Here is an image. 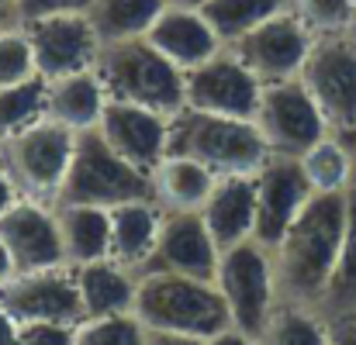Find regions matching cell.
<instances>
[{"label": "cell", "mask_w": 356, "mask_h": 345, "mask_svg": "<svg viewBox=\"0 0 356 345\" xmlns=\"http://www.w3.org/2000/svg\"><path fill=\"white\" fill-rule=\"evenodd\" d=\"M0 345H21V325L0 304Z\"/></svg>", "instance_id": "cell-39"}, {"label": "cell", "mask_w": 356, "mask_h": 345, "mask_svg": "<svg viewBox=\"0 0 356 345\" xmlns=\"http://www.w3.org/2000/svg\"><path fill=\"white\" fill-rule=\"evenodd\" d=\"M343 142H346V149H350V159H353V173H356V131H350V135H339Z\"/></svg>", "instance_id": "cell-43"}, {"label": "cell", "mask_w": 356, "mask_h": 345, "mask_svg": "<svg viewBox=\"0 0 356 345\" xmlns=\"http://www.w3.org/2000/svg\"><path fill=\"white\" fill-rule=\"evenodd\" d=\"M76 287L87 318H111V314H131L135 294H138V273L121 266L115 259H101L90 266H76Z\"/></svg>", "instance_id": "cell-21"}, {"label": "cell", "mask_w": 356, "mask_h": 345, "mask_svg": "<svg viewBox=\"0 0 356 345\" xmlns=\"http://www.w3.org/2000/svg\"><path fill=\"white\" fill-rule=\"evenodd\" d=\"M346 201H350V208H346L343 249H339L336 276H332V287L325 294L322 314H356V183L350 187Z\"/></svg>", "instance_id": "cell-29"}, {"label": "cell", "mask_w": 356, "mask_h": 345, "mask_svg": "<svg viewBox=\"0 0 356 345\" xmlns=\"http://www.w3.org/2000/svg\"><path fill=\"white\" fill-rule=\"evenodd\" d=\"M312 31L305 21L287 7L263 21L259 28L245 31L229 49L238 56V62L259 80V83H280V80H298L301 66L312 49Z\"/></svg>", "instance_id": "cell-11"}, {"label": "cell", "mask_w": 356, "mask_h": 345, "mask_svg": "<svg viewBox=\"0 0 356 345\" xmlns=\"http://www.w3.org/2000/svg\"><path fill=\"white\" fill-rule=\"evenodd\" d=\"M149 180H152V201L163 214L201 211L208 194L218 183L211 169H204L187 155H163V162L149 173Z\"/></svg>", "instance_id": "cell-22"}, {"label": "cell", "mask_w": 356, "mask_h": 345, "mask_svg": "<svg viewBox=\"0 0 356 345\" xmlns=\"http://www.w3.org/2000/svg\"><path fill=\"white\" fill-rule=\"evenodd\" d=\"M208 345H259L252 335H245V332H238V328H225V332H218L215 339H208Z\"/></svg>", "instance_id": "cell-40"}, {"label": "cell", "mask_w": 356, "mask_h": 345, "mask_svg": "<svg viewBox=\"0 0 356 345\" xmlns=\"http://www.w3.org/2000/svg\"><path fill=\"white\" fill-rule=\"evenodd\" d=\"M97 131L104 135V142L118 152L121 159H128L142 173H152L163 162V155H166L170 117L156 115L149 108H138V104L108 101Z\"/></svg>", "instance_id": "cell-17"}, {"label": "cell", "mask_w": 356, "mask_h": 345, "mask_svg": "<svg viewBox=\"0 0 356 345\" xmlns=\"http://www.w3.org/2000/svg\"><path fill=\"white\" fill-rule=\"evenodd\" d=\"M346 194H312V201L294 218V225L270 249L280 301H294L322 311L343 249L346 208H350Z\"/></svg>", "instance_id": "cell-1"}, {"label": "cell", "mask_w": 356, "mask_h": 345, "mask_svg": "<svg viewBox=\"0 0 356 345\" xmlns=\"http://www.w3.org/2000/svg\"><path fill=\"white\" fill-rule=\"evenodd\" d=\"M218 255L222 252L204 218L197 211H177V214H163L156 249L142 273H177V276H194V280H215Z\"/></svg>", "instance_id": "cell-15"}, {"label": "cell", "mask_w": 356, "mask_h": 345, "mask_svg": "<svg viewBox=\"0 0 356 345\" xmlns=\"http://www.w3.org/2000/svg\"><path fill=\"white\" fill-rule=\"evenodd\" d=\"M87 7L90 0H17L21 24L35 17H49V14H87Z\"/></svg>", "instance_id": "cell-34"}, {"label": "cell", "mask_w": 356, "mask_h": 345, "mask_svg": "<svg viewBox=\"0 0 356 345\" xmlns=\"http://www.w3.org/2000/svg\"><path fill=\"white\" fill-rule=\"evenodd\" d=\"M291 10L305 21V28L312 35L350 31L356 21L353 0H291Z\"/></svg>", "instance_id": "cell-32"}, {"label": "cell", "mask_w": 356, "mask_h": 345, "mask_svg": "<svg viewBox=\"0 0 356 345\" xmlns=\"http://www.w3.org/2000/svg\"><path fill=\"white\" fill-rule=\"evenodd\" d=\"M149 332H173L194 339H215L232 328L229 308L215 280H194L177 273H138V294L131 311Z\"/></svg>", "instance_id": "cell-2"}, {"label": "cell", "mask_w": 356, "mask_h": 345, "mask_svg": "<svg viewBox=\"0 0 356 345\" xmlns=\"http://www.w3.org/2000/svg\"><path fill=\"white\" fill-rule=\"evenodd\" d=\"M145 325L135 314L87 318L76 325V345H145Z\"/></svg>", "instance_id": "cell-31"}, {"label": "cell", "mask_w": 356, "mask_h": 345, "mask_svg": "<svg viewBox=\"0 0 356 345\" xmlns=\"http://www.w3.org/2000/svg\"><path fill=\"white\" fill-rule=\"evenodd\" d=\"M350 35H353V38H356V21H353V28H350Z\"/></svg>", "instance_id": "cell-45"}, {"label": "cell", "mask_w": 356, "mask_h": 345, "mask_svg": "<svg viewBox=\"0 0 356 345\" xmlns=\"http://www.w3.org/2000/svg\"><path fill=\"white\" fill-rule=\"evenodd\" d=\"M170 3H180V7H201V3H208V0H170Z\"/></svg>", "instance_id": "cell-44"}, {"label": "cell", "mask_w": 356, "mask_h": 345, "mask_svg": "<svg viewBox=\"0 0 356 345\" xmlns=\"http://www.w3.org/2000/svg\"><path fill=\"white\" fill-rule=\"evenodd\" d=\"M94 73L101 76L108 101L138 104L166 117L184 108V69L173 66L145 35L101 45Z\"/></svg>", "instance_id": "cell-3"}, {"label": "cell", "mask_w": 356, "mask_h": 345, "mask_svg": "<svg viewBox=\"0 0 356 345\" xmlns=\"http://www.w3.org/2000/svg\"><path fill=\"white\" fill-rule=\"evenodd\" d=\"M149 332V328H145ZM145 345H208V339H194V335H173V332H149Z\"/></svg>", "instance_id": "cell-37"}, {"label": "cell", "mask_w": 356, "mask_h": 345, "mask_svg": "<svg viewBox=\"0 0 356 345\" xmlns=\"http://www.w3.org/2000/svg\"><path fill=\"white\" fill-rule=\"evenodd\" d=\"M215 287L225 297L232 328L259 339L266 318L273 314L280 294H277V273H273V252L259 245L256 238L238 242L218 255Z\"/></svg>", "instance_id": "cell-7"}, {"label": "cell", "mask_w": 356, "mask_h": 345, "mask_svg": "<svg viewBox=\"0 0 356 345\" xmlns=\"http://www.w3.org/2000/svg\"><path fill=\"white\" fill-rule=\"evenodd\" d=\"M353 3H356V0H353Z\"/></svg>", "instance_id": "cell-46"}, {"label": "cell", "mask_w": 356, "mask_h": 345, "mask_svg": "<svg viewBox=\"0 0 356 345\" xmlns=\"http://www.w3.org/2000/svg\"><path fill=\"white\" fill-rule=\"evenodd\" d=\"M298 162H301V173H305L312 194H346L356 183L350 149L339 135H325Z\"/></svg>", "instance_id": "cell-27"}, {"label": "cell", "mask_w": 356, "mask_h": 345, "mask_svg": "<svg viewBox=\"0 0 356 345\" xmlns=\"http://www.w3.org/2000/svg\"><path fill=\"white\" fill-rule=\"evenodd\" d=\"M145 38L184 73L225 49L222 38L211 31V24L204 21V14L197 7H180V3H170V0L159 10V17L152 21V28L145 31Z\"/></svg>", "instance_id": "cell-18"}, {"label": "cell", "mask_w": 356, "mask_h": 345, "mask_svg": "<svg viewBox=\"0 0 356 345\" xmlns=\"http://www.w3.org/2000/svg\"><path fill=\"white\" fill-rule=\"evenodd\" d=\"M10 276H14V262H10V252H7V245L0 242V287H3Z\"/></svg>", "instance_id": "cell-42"}, {"label": "cell", "mask_w": 356, "mask_h": 345, "mask_svg": "<svg viewBox=\"0 0 356 345\" xmlns=\"http://www.w3.org/2000/svg\"><path fill=\"white\" fill-rule=\"evenodd\" d=\"M298 80L318 104L332 135L356 131V38L350 31L315 35Z\"/></svg>", "instance_id": "cell-8"}, {"label": "cell", "mask_w": 356, "mask_h": 345, "mask_svg": "<svg viewBox=\"0 0 356 345\" xmlns=\"http://www.w3.org/2000/svg\"><path fill=\"white\" fill-rule=\"evenodd\" d=\"M329 345H356V314H325Z\"/></svg>", "instance_id": "cell-36"}, {"label": "cell", "mask_w": 356, "mask_h": 345, "mask_svg": "<svg viewBox=\"0 0 356 345\" xmlns=\"http://www.w3.org/2000/svg\"><path fill=\"white\" fill-rule=\"evenodd\" d=\"M263 83L238 62V56L225 45L201 66L184 73V108L222 117L252 121Z\"/></svg>", "instance_id": "cell-13"}, {"label": "cell", "mask_w": 356, "mask_h": 345, "mask_svg": "<svg viewBox=\"0 0 356 345\" xmlns=\"http://www.w3.org/2000/svg\"><path fill=\"white\" fill-rule=\"evenodd\" d=\"M104 108H108V90L94 69L49 80L45 87V117L76 135L97 128Z\"/></svg>", "instance_id": "cell-20"}, {"label": "cell", "mask_w": 356, "mask_h": 345, "mask_svg": "<svg viewBox=\"0 0 356 345\" xmlns=\"http://www.w3.org/2000/svg\"><path fill=\"white\" fill-rule=\"evenodd\" d=\"M163 7H166V0H90L87 17H90L101 45H108V42L145 35Z\"/></svg>", "instance_id": "cell-25"}, {"label": "cell", "mask_w": 356, "mask_h": 345, "mask_svg": "<svg viewBox=\"0 0 356 345\" xmlns=\"http://www.w3.org/2000/svg\"><path fill=\"white\" fill-rule=\"evenodd\" d=\"M128 201H152L149 173L135 169L128 159L104 142L97 128L80 131L70 159V173L63 180L56 204H90V208H118Z\"/></svg>", "instance_id": "cell-5"}, {"label": "cell", "mask_w": 356, "mask_h": 345, "mask_svg": "<svg viewBox=\"0 0 356 345\" xmlns=\"http://www.w3.org/2000/svg\"><path fill=\"white\" fill-rule=\"evenodd\" d=\"M0 304L17 325H80L83 321L73 266L14 273L0 287Z\"/></svg>", "instance_id": "cell-10"}, {"label": "cell", "mask_w": 356, "mask_h": 345, "mask_svg": "<svg viewBox=\"0 0 356 345\" xmlns=\"http://www.w3.org/2000/svg\"><path fill=\"white\" fill-rule=\"evenodd\" d=\"M312 201V187L301 173V162L291 155H266V162L256 169V228L252 238L266 249H273L284 231L294 225V218Z\"/></svg>", "instance_id": "cell-14"}, {"label": "cell", "mask_w": 356, "mask_h": 345, "mask_svg": "<svg viewBox=\"0 0 356 345\" xmlns=\"http://www.w3.org/2000/svg\"><path fill=\"white\" fill-rule=\"evenodd\" d=\"M17 201H21V194H17L14 180L7 176V169L0 166V218H3V214H7V211H10V208H14Z\"/></svg>", "instance_id": "cell-38"}, {"label": "cell", "mask_w": 356, "mask_h": 345, "mask_svg": "<svg viewBox=\"0 0 356 345\" xmlns=\"http://www.w3.org/2000/svg\"><path fill=\"white\" fill-rule=\"evenodd\" d=\"M28 45H31V59H35V73L42 80H59V76H73L83 69H94L97 52H101V38L90 24L87 14H49V17H35L21 24Z\"/></svg>", "instance_id": "cell-12"}, {"label": "cell", "mask_w": 356, "mask_h": 345, "mask_svg": "<svg viewBox=\"0 0 356 345\" xmlns=\"http://www.w3.org/2000/svg\"><path fill=\"white\" fill-rule=\"evenodd\" d=\"M252 124L263 135L270 155H291V159H301L315 142L332 135L301 80L263 83Z\"/></svg>", "instance_id": "cell-9"}, {"label": "cell", "mask_w": 356, "mask_h": 345, "mask_svg": "<svg viewBox=\"0 0 356 345\" xmlns=\"http://www.w3.org/2000/svg\"><path fill=\"white\" fill-rule=\"evenodd\" d=\"M163 225V211L156 201H128L111 208V259L142 273Z\"/></svg>", "instance_id": "cell-24"}, {"label": "cell", "mask_w": 356, "mask_h": 345, "mask_svg": "<svg viewBox=\"0 0 356 345\" xmlns=\"http://www.w3.org/2000/svg\"><path fill=\"white\" fill-rule=\"evenodd\" d=\"M287 7H291V0H208L197 10L211 24V31L222 38V45H232L245 31L259 28L263 21H270L273 14H280Z\"/></svg>", "instance_id": "cell-28"}, {"label": "cell", "mask_w": 356, "mask_h": 345, "mask_svg": "<svg viewBox=\"0 0 356 345\" xmlns=\"http://www.w3.org/2000/svg\"><path fill=\"white\" fill-rule=\"evenodd\" d=\"M21 345H76V325H21Z\"/></svg>", "instance_id": "cell-35"}, {"label": "cell", "mask_w": 356, "mask_h": 345, "mask_svg": "<svg viewBox=\"0 0 356 345\" xmlns=\"http://www.w3.org/2000/svg\"><path fill=\"white\" fill-rule=\"evenodd\" d=\"M66 266H90L111 259V211L90 204H56Z\"/></svg>", "instance_id": "cell-23"}, {"label": "cell", "mask_w": 356, "mask_h": 345, "mask_svg": "<svg viewBox=\"0 0 356 345\" xmlns=\"http://www.w3.org/2000/svg\"><path fill=\"white\" fill-rule=\"evenodd\" d=\"M31 76H38V73H35V59H31V45H28L24 31L21 28L0 31V90L24 83Z\"/></svg>", "instance_id": "cell-33"}, {"label": "cell", "mask_w": 356, "mask_h": 345, "mask_svg": "<svg viewBox=\"0 0 356 345\" xmlns=\"http://www.w3.org/2000/svg\"><path fill=\"white\" fill-rule=\"evenodd\" d=\"M259 345H329V318L318 308L277 301L273 314L266 318Z\"/></svg>", "instance_id": "cell-26"}, {"label": "cell", "mask_w": 356, "mask_h": 345, "mask_svg": "<svg viewBox=\"0 0 356 345\" xmlns=\"http://www.w3.org/2000/svg\"><path fill=\"white\" fill-rule=\"evenodd\" d=\"M166 155H187L215 176H242L256 173L266 162L270 149L256 124L245 117H222L180 108L170 117Z\"/></svg>", "instance_id": "cell-4"}, {"label": "cell", "mask_w": 356, "mask_h": 345, "mask_svg": "<svg viewBox=\"0 0 356 345\" xmlns=\"http://www.w3.org/2000/svg\"><path fill=\"white\" fill-rule=\"evenodd\" d=\"M10 28H21L17 0H0V31H10Z\"/></svg>", "instance_id": "cell-41"}, {"label": "cell", "mask_w": 356, "mask_h": 345, "mask_svg": "<svg viewBox=\"0 0 356 345\" xmlns=\"http://www.w3.org/2000/svg\"><path fill=\"white\" fill-rule=\"evenodd\" d=\"M197 214L204 218L218 252L232 249L238 242H249L256 228V173L218 176L215 190L208 194Z\"/></svg>", "instance_id": "cell-19"}, {"label": "cell", "mask_w": 356, "mask_h": 345, "mask_svg": "<svg viewBox=\"0 0 356 345\" xmlns=\"http://www.w3.org/2000/svg\"><path fill=\"white\" fill-rule=\"evenodd\" d=\"M45 87H49V80L31 76L24 83L0 90V142L24 131L38 117H45Z\"/></svg>", "instance_id": "cell-30"}, {"label": "cell", "mask_w": 356, "mask_h": 345, "mask_svg": "<svg viewBox=\"0 0 356 345\" xmlns=\"http://www.w3.org/2000/svg\"><path fill=\"white\" fill-rule=\"evenodd\" d=\"M73 145H76V131L49 117H38L24 131L0 142V166L7 169V176L14 180L24 201L56 208L63 180L70 173Z\"/></svg>", "instance_id": "cell-6"}, {"label": "cell", "mask_w": 356, "mask_h": 345, "mask_svg": "<svg viewBox=\"0 0 356 345\" xmlns=\"http://www.w3.org/2000/svg\"><path fill=\"white\" fill-rule=\"evenodd\" d=\"M0 242L10 252L14 273H35V269L66 266L56 208H49V204H38V201H24L21 197L0 218Z\"/></svg>", "instance_id": "cell-16"}]
</instances>
